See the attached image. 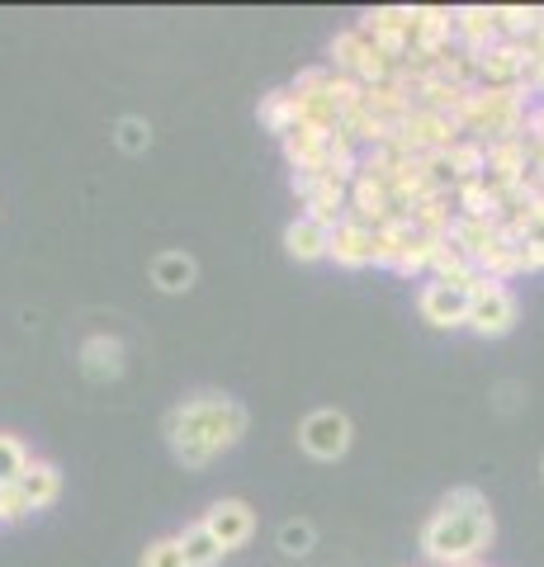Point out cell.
I'll list each match as a JSON object with an SVG mask.
<instances>
[{
    "label": "cell",
    "instance_id": "ba28073f",
    "mask_svg": "<svg viewBox=\"0 0 544 567\" xmlns=\"http://www.w3.org/2000/svg\"><path fill=\"white\" fill-rule=\"evenodd\" d=\"M204 525H208V535L223 544V554H233V548H242L256 535V511L247 502H237V496H223V502L204 511Z\"/></svg>",
    "mask_w": 544,
    "mask_h": 567
},
{
    "label": "cell",
    "instance_id": "8fae6325",
    "mask_svg": "<svg viewBox=\"0 0 544 567\" xmlns=\"http://www.w3.org/2000/svg\"><path fill=\"white\" fill-rule=\"evenodd\" d=\"M81 369H85V379H95V383H110L124 374V341L119 336H91V341L81 346Z\"/></svg>",
    "mask_w": 544,
    "mask_h": 567
},
{
    "label": "cell",
    "instance_id": "6da1fadb",
    "mask_svg": "<svg viewBox=\"0 0 544 567\" xmlns=\"http://www.w3.org/2000/svg\"><path fill=\"white\" fill-rule=\"evenodd\" d=\"M493 506L479 487H454L441 496V506L431 511V520L421 525V554L441 567H469L483 563L493 548Z\"/></svg>",
    "mask_w": 544,
    "mask_h": 567
},
{
    "label": "cell",
    "instance_id": "3957f363",
    "mask_svg": "<svg viewBox=\"0 0 544 567\" xmlns=\"http://www.w3.org/2000/svg\"><path fill=\"white\" fill-rule=\"evenodd\" d=\"M469 308H473V293L460 289L450 279H427L417 293V312L421 322H431L435 331H460L469 327Z\"/></svg>",
    "mask_w": 544,
    "mask_h": 567
},
{
    "label": "cell",
    "instance_id": "30bf717a",
    "mask_svg": "<svg viewBox=\"0 0 544 567\" xmlns=\"http://www.w3.org/2000/svg\"><path fill=\"white\" fill-rule=\"evenodd\" d=\"M327 260L346 265V270H365V265H374V227H365L356 218L331 227V256Z\"/></svg>",
    "mask_w": 544,
    "mask_h": 567
},
{
    "label": "cell",
    "instance_id": "2e32d148",
    "mask_svg": "<svg viewBox=\"0 0 544 567\" xmlns=\"http://www.w3.org/2000/svg\"><path fill=\"white\" fill-rule=\"evenodd\" d=\"M327 142L331 133H318V128H294L285 137V156L294 171H327Z\"/></svg>",
    "mask_w": 544,
    "mask_h": 567
},
{
    "label": "cell",
    "instance_id": "52a82bcc",
    "mask_svg": "<svg viewBox=\"0 0 544 567\" xmlns=\"http://www.w3.org/2000/svg\"><path fill=\"white\" fill-rule=\"evenodd\" d=\"M479 85L483 91H525V48L502 39L479 52Z\"/></svg>",
    "mask_w": 544,
    "mask_h": 567
},
{
    "label": "cell",
    "instance_id": "d4e9b609",
    "mask_svg": "<svg viewBox=\"0 0 544 567\" xmlns=\"http://www.w3.org/2000/svg\"><path fill=\"white\" fill-rule=\"evenodd\" d=\"M114 142H119L124 152H133V156H137V152H147V147H152L147 118H133V114H129V118H119V123H114Z\"/></svg>",
    "mask_w": 544,
    "mask_h": 567
},
{
    "label": "cell",
    "instance_id": "277c9868",
    "mask_svg": "<svg viewBox=\"0 0 544 567\" xmlns=\"http://www.w3.org/2000/svg\"><path fill=\"white\" fill-rule=\"evenodd\" d=\"M298 445H304V454L322 458V464H337L350 450V416L337 412V406H318V412H308L304 425H298Z\"/></svg>",
    "mask_w": 544,
    "mask_h": 567
},
{
    "label": "cell",
    "instance_id": "9a60e30c",
    "mask_svg": "<svg viewBox=\"0 0 544 567\" xmlns=\"http://www.w3.org/2000/svg\"><path fill=\"white\" fill-rule=\"evenodd\" d=\"M195 275H199V265L189 260L185 251H162L152 260V284L162 293H189L195 289Z\"/></svg>",
    "mask_w": 544,
    "mask_h": 567
},
{
    "label": "cell",
    "instance_id": "83f0119b",
    "mask_svg": "<svg viewBox=\"0 0 544 567\" xmlns=\"http://www.w3.org/2000/svg\"><path fill=\"white\" fill-rule=\"evenodd\" d=\"M525 275H540L544 270V237H525Z\"/></svg>",
    "mask_w": 544,
    "mask_h": 567
},
{
    "label": "cell",
    "instance_id": "9c48e42d",
    "mask_svg": "<svg viewBox=\"0 0 544 567\" xmlns=\"http://www.w3.org/2000/svg\"><path fill=\"white\" fill-rule=\"evenodd\" d=\"M454 43L469 48V52H487L493 43H502L497 6H460L454 10Z\"/></svg>",
    "mask_w": 544,
    "mask_h": 567
},
{
    "label": "cell",
    "instance_id": "f546056e",
    "mask_svg": "<svg viewBox=\"0 0 544 567\" xmlns=\"http://www.w3.org/2000/svg\"><path fill=\"white\" fill-rule=\"evenodd\" d=\"M540 473H544V464H540Z\"/></svg>",
    "mask_w": 544,
    "mask_h": 567
},
{
    "label": "cell",
    "instance_id": "44dd1931",
    "mask_svg": "<svg viewBox=\"0 0 544 567\" xmlns=\"http://www.w3.org/2000/svg\"><path fill=\"white\" fill-rule=\"evenodd\" d=\"M175 539H181L189 567H218V563H223V544L208 535V525H204V520H199V525H185Z\"/></svg>",
    "mask_w": 544,
    "mask_h": 567
},
{
    "label": "cell",
    "instance_id": "ac0fdd59",
    "mask_svg": "<svg viewBox=\"0 0 544 567\" xmlns=\"http://www.w3.org/2000/svg\"><path fill=\"white\" fill-rule=\"evenodd\" d=\"M417 241V227L408 223V218H393V223H383V227H374V265H393L408 256V246Z\"/></svg>",
    "mask_w": 544,
    "mask_h": 567
},
{
    "label": "cell",
    "instance_id": "f1b7e54d",
    "mask_svg": "<svg viewBox=\"0 0 544 567\" xmlns=\"http://www.w3.org/2000/svg\"><path fill=\"white\" fill-rule=\"evenodd\" d=\"M469 567H487V563H469Z\"/></svg>",
    "mask_w": 544,
    "mask_h": 567
},
{
    "label": "cell",
    "instance_id": "4316f807",
    "mask_svg": "<svg viewBox=\"0 0 544 567\" xmlns=\"http://www.w3.org/2000/svg\"><path fill=\"white\" fill-rule=\"evenodd\" d=\"M24 516H33V506L24 502V492H20V483L0 487V525H14V520H24Z\"/></svg>",
    "mask_w": 544,
    "mask_h": 567
},
{
    "label": "cell",
    "instance_id": "484cf974",
    "mask_svg": "<svg viewBox=\"0 0 544 567\" xmlns=\"http://www.w3.org/2000/svg\"><path fill=\"white\" fill-rule=\"evenodd\" d=\"M143 567H189V563H185L181 539H156V544H147Z\"/></svg>",
    "mask_w": 544,
    "mask_h": 567
},
{
    "label": "cell",
    "instance_id": "7c38bea8",
    "mask_svg": "<svg viewBox=\"0 0 544 567\" xmlns=\"http://www.w3.org/2000/svg\"><path fill=\"white\" fill-rule=\"evenodd\" d=\"M285 251L294 256V260H327L331 256V227H322V223H312L308 213L304 218H294L289 227H285Z\"/></svg>",
    "mask_w": 544,
    "mask_h": 567
},
{
    "label": "cell",
    "instance_id": "4fadbf2b",
    "mask_svg": "<svg viewBox=\"0 0 544 567\" xmlns=\"http://www.w3.org/2000/svg\"><path fill=\"white\" fill-rule=\"evenodd\" d=\"M450 241L460 246V251L479 265L487 251H493V246L502 241V227H497V218H454V227H450Z\"/></svg>",
    "mask_w": 544,
    "mask_h": 567
},
{
    "label": "cell",
    "instance_id": "e0dca14e",
    "mask_svg": "<svg viewBox=\"0 0 544 567\" xmlns=\"http://www.w3.org/2000/svg\"><path fill=\"white\" fill-rule=\"evenodd\" d=\"M445 156H450L454 185H469V181H483L487 175V142H479V137H460Z\"/></svg>",
    "mask_w": 544,
    "mask_h": 567
},
{
    "label": "cell",
    "instance_id": "7a4b0ae2",
    "mask_svg": "<svg viewBox=\"0 0 544 567\" xmlns=\"http://www.w3.org/2000/svg\"><path fill=\"white\" fill-rule=\"evenodd\" d=\"M247 435V406L227 393H195L181 406H171L166 416V440L171 454L185 468H204L214 464L223 450H233Z\"/></svg>",
    "mask_w": 544,
    "mask_h": 567
},
{
    "label": "cell",
    "instance_id": "8992f818",
    "mask_svg": "<svg viewBox=\"0 0 544 567\" xmlns=\"http://www.w3.org/2000/svg\"><path fill=\"white\" fill-rule=\"evenodd\" d=\"M402 142L412 147V156H431V152H450L460 137H469L464 128H460V118L454 114H441V110H417L408 114V123H402V133H398Z\"/></svg>",
    "mask_w": 544,
    "mask_h": 567
},
{
    "label": "cell",
    "instance_id": "d6986e66",
    "mask_svg": "<svg viewBox=\"0 0 544 567\" xmlns=\"http://www.w3.org/2000/svg\"><path fill=\"white\" fill-rule=\"evenodd\" d=\"M256 118H260V128H266V133L289 137V133L298 128V100H294V91H270V95H260Z\"/></svg>",
    "mask_w": 544,
    "mask_h": 567
},
{
    "label": "cell",
    "instance_id": "7402d4cb",
    "mask_svg": "<svg viewBox=\"0 0 544 567\" xmlns=\"http://www.w3.org/2000/svg\"><path fill=\"white\" fill-rule=\"evenodd\" d=\"M497 189L502 185H487V181L454 185V208H460L464 218H497Z\"/></svg>",
    "mask_w": 544,
    "mask_h": 567
},
{
    "label": "cell",
    "instance_id": "5b68a950",
    "mask_svg": "<svg viewBox=\"0 0 544 567\" xmlns=\"http://www.w3.org/2000/svg\"><path fill=\"white\" fill-rule=\"evenodd\" d=\"M516 317H521L516 293L506 289V284L487 279L483 289L473 293V308H469V331H479V336H487V341H497V336H506V331L516 327Z\"/></svg>",
    "mask_w": 544,
    "mask_h": 567
},
{
    "label": "cell",
    "instance_id": "4dcf8cb0",
    "mask_svg": "<svg viewBox=\"0 0 544 567\" xmlns=\"http://www.w3.org/2000/svg\"><path fill=\"white\" fill-rule=\"evenodd\" d=\"M535 194H540V189H535Z\"/></svg>",
    "mask_w": 544,
    "mask_h": 567
},
{
    "label": "cell",
    "instance_id": "5bb4252c",
    "mask_svg": "<svg viewBox=\"0 0 544 567\" xmlns=\"http://www.w3.org/2000/svg\"><path fill=\"white\" fill-rule=\"evenodd\" d=\"M20 492H24V502H29L33 511H48V506L62 496V473H58V464H48V458H33V464L24 468V477H20Z\"/></svg>",
    "mask_w": 544,
    "mask_h": 567
},
{
    "label": "cell",
    "instance_id": "603a6c76",
    "mask_svg": "<svg viewBox=\"0 0 544 567\" xmlns=\"http://www.w3.org/2000/svg\"><path fill=\"white\" fill-rule=\"evenodd\" d=\"M275 539H279V554L304 558V554H312V544H318V529H312L308 520H285Z\"/></svg>",
    "mask_w": 544,
    "mask_h": 567
},
{
    "label": "cell",
    "instance_id": "ffe728a7",
    "mask_svg": "<svg viewBox=\"0 0 544 567\" xmlns=\"http://www.w3.org/2000/svg\"><path fill=\"white\" fill-rule=\"evenodd\" d=\"M374 43L365 39V33L350 24V29H341L337 39H331V48H327V66L331 71H341V76H356V66L365 62V52H370Z\"/></svg>",
    "mask_w": 544,
    "mask_h": 567
},
{
    "label": "cell",
    "instance_id": "cb8c5ba5",
    "mask_svg": "<svg viewBox=\"0 0 544 567\" xmlns=\"http://www.w3.org/2000/svg\"><path fill=\"white\" fill-rule=\"evenodd\" d=\"M29 464H33V458H29V450L20 445V440H14V435H0V487L20 483Z\"/></svg>",
    "mask_w": 544,
    "mask_h": 567
}]
</instances>
